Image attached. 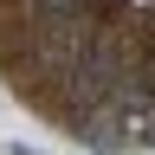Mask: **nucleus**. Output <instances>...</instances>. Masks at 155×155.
Masks as SVG:
<instances>
[{"instance_id":"2","label":"nucleus","mask_w":155,"mask_h":155,"mask_svg":"<svg viewBox=\"0 0 155 155\" xmlns=\"http://www.w3.org/2000/svg\"><path fill=\"white\" fill-rule=\"evenodd\" d=\"M13 155H32V149H13Z\"/></svg>"},{"instance_id":"1","label":"nucleus","mask_w":155,"mask_h":155,"mask_svg":"<svg viewBox=\"0 0 155 155\" xmlns=\"http://www.w3.org/2000/svg\"><path fill=\"white\" fill-rule=\"evenodd\" d=\"M45 7H78V0H45Z\"/></svg>"}]
</instances>
